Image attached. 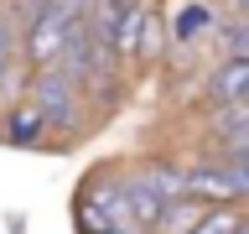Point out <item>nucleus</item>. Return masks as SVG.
Returning <instances> with one entry per match:
<instances>
[{"label": "nucleus", "instance_id": "1", "mask_svg": "<svg viewBox=\"0 0 249 234\" xmlns=\"http://www.w3.org/2000/svg\"><path fill=\"white\" fill-rule=\"evenodd\" d=\"M26 99L47 115V125H52V140H57V146H73V140L89 130V115H93L89 94H83V83H78V78H68V73H62L57 62L31 73Z\"/></svg>", "mask_w": 249, "mask_h": 234}, {"label": "nucleus", "instance_id": "2", "mask_svg": "<svg viewBox=\"0 0 249 234\" xmlns=\"http://www.w3.org/2000/svg\"><path fill=\"white\" fill-rule=\"evenodd\" d=\"M0 140L16 146V151H36V146H57L52 140V125L31 99H16V104L0 109Z\"/></svg>", "mask_w": 249, "mask_h": 234}, {"label": "nucleus", "instance_id": "3", "mask_svg": "<svg viewBox=\"0 0 249 234\" xmlns=\"http://www.w3.org/2000/svg\"><path fill=\"white\" fill-rule=\"evenodd\" d=\"M202 94H208V104H213V109L249 104V58H218L213 73L202 78Z\"/></svg>", "mask_w": 249, "mask_h": 234}, {"label": "nucleus", "instance_id": "4", "mask_svg": "<svg viewBox=\"0 0 249 234\" xmlns=\"http://www.w3.org/2000/svg\"><path fill=\"white\" fill-rule=\"evenodd\" d=\"M130 172L151 187L156 198H166V203L187 198V167H182V161H166V156H140V161H130Z\"/></svg>", "mask_w": 249, "mask_h": 234}, {"label": "nucleus", "instance_id": "5", "mask_svg": "<svg viewBox=\"0 0 249 234\" xmlns=\"http://www.w3.org/2000/svg\"><path fill=\"white\" fill-rule=\"evenodd\" d=\"M213 5L218 0H182L177 16H171V37H177V42H202L208 31H223Z\"/></svg>", "mask_w": 249, "mask_h": 234}, {"label": "nucleus", "instance_id": "6", "mask_svg": "<svg viewBox=\"0 0 249 234\" xmlns=\"http://www.w3.org/2000/svg\"><path fill=\"white\" fill-rule=\"evenodd\" d=\"M213 203H197V198H177L166 203V214H161V224H156L151 234H192L202 224V214H208Z\"/></svg>", "mask_w": 249, "mask_h": 234}, {"label": "nucleus", "instance_id": "7", "mask_svg": "<svg viewBox=\"0 0 249 234\" xmlns=\"http://www.w3.org/2000/svg\"><path fill=\"white\" fill-rule=\"evenodd\" d=\"M244 203H218V208H208V214H202V224L192 234H239V224H244Z\"/></svg>", "mask_w": 249, "mask_h": 234}, {"label": "nucleus", "instance_id": "8", "mask_svg": "<svg viewBox=\"0 0 249 234\" xmlns=\"http://www.w3.org/2000/svg\"><path fill=\"white\" fill-rule=\"evenodd\" d=\"M223 58H249V21L223 26Z\"/></svg>", "mask_w": 249, "mask_h": 234}, {"label": "nucleus", "instance_id": "9", "mask_svg": "<svg viewBox=\"0 0 249 234\" xmlns=\"http://www.w3.org/2000/svg\"><path fill=\"white\" fill-rule=\"evenodd\" d=\"M233 21H249V0H233Z\"/></svg>", "mask_w": 249, "mask_h": 234}, {"label": "nucleus", "instance_id": "10", "mask_svg": "<svg viewBox=\"0 0 249 234\" xmlns=\"http://www.w3.org/2000/svg\"><path fill=\"white\" fill-rule=\"evenodd\" d=\"M229 156H233V161H239V167L249 172V146H244V151H229Z\"/></svg>", "mask_w": 249, "mask_h": 234}, {"label": "nucleus", "instance_id": "11", "mask_svg": "<svg viewBox=\"0 0 249 234\" xmlns=\"http://www.w3.org/2000/svg\"><path fill=\"white\" fill-rule=\"evenodd\" d=\"M109 5H120V11H130V5H145V0H109Z\"/></svg>", "mask_w": 249, "mask_h": 234}, {"label": "nucleus", "instance_id": "12", "mask_svg": "<svg viewBox=\"0 0 249 234\" xmlns=\"http://www.w3.org/2000/svg\"><path fill=\"white\" fill-rule=\"evenodd\" d=\"M11 5H16V0H0V16H5V11H11Z\"/></svg>", "mask_w": 249, "mask_h": 234}, {"label": "nucleus", "instance_id": "13", "mask_svg": "<svg viewBox=\"0 0 249 234\" xmlns=\"http://www.w3.org/2000/svg\"><path fill=\"white\" fill-rule=\"evenodd\" d=\"M239 234H249V214H244V224H239Z\"/></svg>", "mask_w": 249, "mask_h": 234}, {"label": "nucleus", "instance_id": "14", "mask_svg": "<svg viewBox=\"0 0 249 234\" xmlns=\"http://www.w3.org/2000/svg\"><path fill=\"white\" fill-rule=\"evenodd\" d=\"M218 5H233V0H218Z\"/></svg>", "mask_w": 249, "mask_h": 234}]
</instances>
